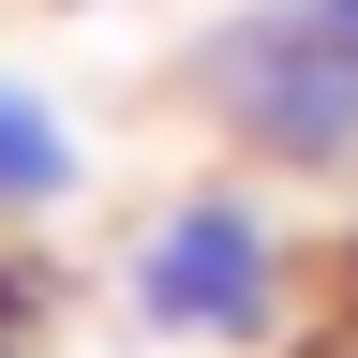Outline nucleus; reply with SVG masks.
I'll return each mask as SVG.
<instances>
[{
  "instance_id": "f257e3e1",
  "label": "nucleus",
  "mask_w": 358,
  "mask_h": 358,
  "mask_svg": "<svg viewBox=\"0 0 358 358\" xmlns=\"http://www.w3.org/2000/svg\"><path fill=\"white\" fill-rule=\"evenodd\" d=\"M179 105L254 164H299V179L358 164V0H254V15L194 30Z\"/></svg>"
},
{
  "instance_id": "f03ea898",
  "label": "nucleus",
  "mask_w": 358,
  "mask_h": 358,
  "mask_svg": "<svg viewBox=\"0 0 358 358\" xmlns=\"http://www.w3.org/2000/svg\"><path fill=\"white\" fill-rule=\"evenodd\" d=\"M120 313L150 343H194V358H254L284 329V224H268L239 179H194V194L150 209V239L120 254Z\"/></svg>"
},
{
  "instance_id": "7ed1b4c3",
  "label": "nucleus",
  "mask_w": 358,
  "mask_h": 358,
  "mask_svg": "<svg viewBox=\"0 0 358 358\" xmlns=\"http://www.w3.org/2000/svg\"><path fill=\"white\" fill-rule=\"evenodd\" d=\"M90 194V150H75V120L45 105L30 75H0V224H60Z\"/></svg>"
},
{
  "instance_id": "20e7f679",
  "label": "nucleus",
  "mask_w": 358,
  "mask_h": 358,
  "mask_svg": "<svg viewBox=\"0 0 358 358\" xmlns=\"http://www.w3.org/2000/svg\"><path fill=\"white\" fill-rule=\"evenodd\" d=\"M0 358H30V268H0Z\"/></svg>"
}]
</instances>
